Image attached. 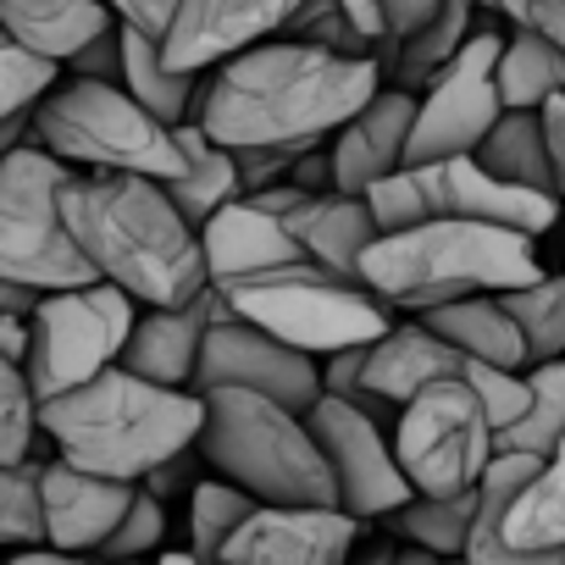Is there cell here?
I'll return each mask as SVG.
<instances>
[{
    "label": "cell",
    "instance_id": "obj_51",
    "mask_svg": "<svg viewBox=\"0 0 565 565\" xmlns=\"http://www.w3.org/2000/svg\"><path fill=\"white\" fill-rule=\"evenodd\" d=\"M156 565H200V559H194L189 548H183V554H172V548H167V554H156Z\"/></svg>",
    "mask_w": 565,
    "mask_h": 565
},
{
    "label": "cell",
    "instance_id": "obj_8",
    "mask_svg": "<svg viewBox=\"0 0 565 565\" xmlns=\"http://www.w3.org/2000/svg\"><path fill=\"white\" fill-rule=\"evenodd\" d=\"M78 172L45 145H23L0 161V282L56 295L95 282V266L62 222V189Z\"/></svg>",
    "mask_w": 565,
    "mask_h": 565
},
{
    "label": "cell",
    "instance_id": "obj_26",
    "mask_svg": "<svg viewBox=\"0 0 565 565\" xmlns=\"http://www.w3.org/2000/svg\"><path fill=\"white\" fill-rule=\"evenodd\" d=\"M122 29V23H117ZM122 89L150 111L161 117L167 128L178 122H194L200 117V100H205V73H183V67H167L161 45L145 40V34H128L122 29Z\"/></svg>",
    "mask_w": 565,
    "mask_h": 565
},
{
    "label": "cell",
    "instance_id": "obj_18",
    "mask_svg": "<svg viewBox=\"0 0 565 565\" xmlns=\"http://www.w3.org/2000/svg\"><path fill=\"white\" fill-rule=\"evenodd\" d=\"M411 128H416V95L399 84H383L333 139H328V161H333V189L339 194H366L377 178L405 167L411 150Z\"/></svg>",
    "mask_w": 565,
    "mask_h": 565
},
{
    "label": "cell",
    "instance_id": "obj_38",
    "mask_svg": "<svg viewBox=\"0 0 565 565\" xmlns=\"http://www.w3.org/2000/svg\"><path fill=\"white\" fill-rule=\"evenodd\" d=\"M167 543V499H156L150 488L134 493L128 515L117 521V532L106 537V548L95 559H156Z\"/></svg>",
    "mask_w": 565,
    "mask_h": 565
},
{
    "label": "cell",
    "instance_id": "obj_52",
    "mask_svg": "<svg viewBox=\"0 0 565 565\" xmlns=\"http://www.w3.org/2000/svg\"><path fill=\"white\" fill-rule=\"evenodd\" d=\"M100 565H156V559H100Z\"/></svg>",
    "mask_w": 565,
    "mask_h": 565
},
{
    "label": "cell",
    "instance_id": "obj_15",
    "mask_svg": "<svg viewBox=\"0 0 565 565\" xmlns=\"http://www.w3.org/2000/svg\"><path fill=\"white\" fill-rule=\"evenodd\" d=\"M300 7L306 0H183L161 56H167V67L211 73L227 56L277 40Z\"/></svg>",
    "mask_w": 565,
    "mask_h": 565
},
{
    "label": "cell",
    "instance_id": "obj_17",
    "mask_svg": "<svg viewBox=\"0 0 565 565\" xmlns=\"http://www.w3.org/2000/svg\"><path fill=\"white\" fill-rule=\"evenodd\" d=\"M139 482H117V477H95L78 471L67 460H45L40 471V504H45V543L62 554H100L106 537L117 532V521L128 515Z\"/></svg>",
    "mask_w": 565,
    "mask_h": 565
},
{
    "label": "cell",
    "instance_id": "obj_48",
    "mask_svg": "<svg viewBox=\"0 0 565 565\" xmlns=\"http://www.w3.org/2000/svg\"><path fill=\"white\" fill-rule=\"evenodd\" d=\"M34 300H40V295L18 289V282H0V311H34Z\"/></svg>",
    "mask_w": 565,
    "mask_h": 565
},
{
    "label": "cell",
    "instance_id": "obj_27",
    "mask_svg": "<svg viewBox=\"0 0 565 565\" xmlns=\"http://www.w3.org/2000/svg\"><path fill=\"white\" fill-rule=\"evenodd\" d=\"M477 167H488L504 183H521V189H537V194H554L559 200L554 161H548V134H543V111H499V122L477 145Z\"/></svg>",
    "mask_w": 565,
    "mask_h": 565
},
{
    "label": "cell",
    "instance_id": "obj_43",
    "mask_svg": "<svg viewBox=\"0 0 565 565\" xmlns=\"http://www.w3.org/2000/svg\"><path fill=\"white\" fill-rule=\"evenodd\" d=\"M438 12V0H383V18H388V34L405 45L416 29H427Z\"/></svg>",
    "mask_w": 565,
    "mask_h": 565
},
{
    "label": "cell",
    "instance_id": "obj_35",
    "mask_svg": "<svg viewBox=\"0 0 565 565\" xmlns=\"http://www.w3.org/2000/svg\"><path fill=\"white\" fill-rule=\"evenodd\" d=\"M40 438V399H34V383L18 361L0 355V466H18L29 460Z\"/></svg>",
    "mask_w": 565,
    "mask_h": 565
},
{
    "label": "cell",
    "instance_id": "obj_37",
    "mask_svg": "<svg viewBox=\"0 0 565 565\" xmlns=\"http://www.w3.org/2000/svg\"><path fill=\"white\" fill-rule=\"evenodd\" d=\"M366 211L377 222V233H405V227H422L433 222V200H427V183H422V167H399L388 178H377L366 194Z\"/></svg>",
    "mask_w": 565,
    "mask_h": 565
},
{
    "label": "cell",
    "instance_id": "obj_3",
    "mask_svg": "<svg viewBox=\"0 0 565 565\" xmlns=\"http://www.w3.org/2000/svg\"><path fill=\"white\" fill-rule=\"evenodd\" d=\"M200 427L205 399L194 388H161L128 366H111L40 405V433L56 444V460L117 482H145L156 466L189 455Z\"/></svg>",
    "mask_w": 565,
    "mask_h": 565
},
{
    "label": "cell",
    "instance_id": "obj_23",
    "mask_svg": "<svg viewBox=\"0 0 565 565\" xmlns=\"http://www.w3.org/2000/svg\"><path fill=\"white\" fill-rule=\"evenodd\" d=\"M172 139H178V156H183V172L172 178V183H161L167 189V200L183 211V222L200 233L222 205H233V200H244V183H238V161H233V150L227 145H216L200 122H178L172 128Z\"/></svg>",
    "mask_w": 565,
    "mask_h": 565
},
{
    "label": "cell",
    "instance_id": "obj_2",
    "mask_svg": "<svg viewBox=\"0 0 565 565\" xmlns=\"http://www.w3.org/2000/svg\"><path fill=\"white\" fill-rule=\"evenodd\" d=\"M62 222L95 277L122 289L139 311H178L205 289L200 233L156 178L78 172L62 189Z\"/></svg>",
    "mask_w": 565,
    "mask_h": 565
},
{
    "label": "cell",
    "instance_id": "obj_28",
    "mask_svg": "<svg viewBox=\"0 0 565 565\" xmlns=\"http://www.w3.org/2000/svg\"><path fill=\"white\" fill-rule=\"evenodd\" d=\"M493 78H499L504 111H543L565 89V51L548 34H537V29H515L499 45Z\"/></svg>",
    "mask_w": 565,
    "mask_h": 565
},
{
    "label": "cell",
    "instance_id": "obj_5",
    "mask_svg": "<svg viewBox=\"0 0 565 565\" xmlns=\"http://www.w3.org/2000/svg\"><path fill=\"white\" fill-rule=\"evenodd\" d=\"M200 460L211 477L244 488L255 504H339L333 471L311 438V422L255 388H205Z\"/></svg>",
    "mask_w": 565,
    "mask_h": 565
},
{
    "label": "cell",
    "instance_id": "obj_32",
    "mask_svg": "<svg viewBox=\"0 0 565 565\" xmlns=\"http://www.w3.org/2000/svg\"><path fill=\"white\" fill-rule=\"evenodd\" d=\"M249 510H255V499L244 488H233L222 477H200L189 488V554L200 565H216L227 537L249 521Z\"/></svg>",
    "mask_w": 565,
    "mask_h": 565
},
{
    "label": "cell",
    "instance_id": "obj_30",
    "mask_svg": "<svg viewBox=\"0 0 565 565\" xmlns=\"http://www.w3.org/2000/svg\"><path fill=\"white\" fill-rule=\"evenodd\" d=\"M471 18H477L471 0H438L433 23L416 29V34L394 51V84H399V89H422V84L471 40Z\"/></svg>",
    "mask_w": 565,
    "mask_h": 565
},
{
    "label": "cell",
    "instance_id": "obj_9",
    "mask_svg": "<svg viewBox=\"0 0 565 565\" xmlns=\"http://www.w3.org/2000/svg\"><path fill=\"white\" fill-rule=\"evenodd\" d=\"M139 322V306L111 289V282H78V289H56V295H40L34 311H29V383H34V399H56L100 372H111L122 361V344Z\"/></svg>",
    "mask_w": 565,
    "mask_h": 565
},
{
    "label": "cell",
    "instance_id": "obj_1",
    "mask_svg": "<svg viewBox=\"0 0 565 565\" xmlns=\"http://www.w3.org/2000/svg\"><path fill=\"white\" fill-rule=\"evenodd\" d=\"M383 89L377 56H333L300 40H266L205 73L200 128L227 150H289L328 145Z\"/></svg>",
    "mask_w": 565,
    "mask_h": 565
},
{
    "label": "cell",
    "instance_id": "obj_36",
    "mask_svg": "<svg viewBox=\"0 0 565 565\" xmlns=\"http://www.w3.org/2000/svg\"><path fill=\"white\" fill-rule=\"evenodd\" d=\"M56 78H62L56 62H40L34 51H23L18 40L0 34V122L29 117V111L56 89Z\"/></svg>",
    "mask_w": 565,
    "mask_h": 565
},
{
    "label": "cell",
    "instance_id": "obj_47",
    "mask_svg": "<svg viewBox=\"0 0 565 565\" xmlns=\"http://www.w3.org/2000/svg\"><path fill=\"white\" fill-rule=\"evenodd\" d=\"M394 565H460V559H444V554H433V548H416V543H399V554H394Z\"/></svg>",
    "mask_w": 565,
    "mask_h": 565
},
{
    "label": "cell",
    "instance_id": "obj_14",
    "mask_svg": "<svg viewBox=\"0 0 565 565\" xmlns=\"http://www.w3.org/2000/svg\"><path fill=\"white\" fill-rule=\"evenodd\" d=\"M361 521L344 504H255L216 565H350Z\"/></svg>",
    "mask_w": 565,
    "mask_h": 565
},
{
    "label": "cell",
    "instance_id": "obj_46",
    "mask_svg": "<svg viewBox=\"0 0 565 565\" xmlns=\"http://www.w3.org/2000/svg\"><path fill=\"white\" fill-rule=\"evenodd\" d=\"M7 565H100V559H89V554H62V548L40 543V548H18Z\"/></svg>",
    "mask_w": 565,
    "mask_h": 565
},
{
    "label": "cell",
    "instance_id": "obj_6",
    "mask_svg": "<svg viewBox=\"0 0 565 565\" xmlns=\"http://www.w3.org/2000/svg\"><path fill=\"white\" fill-rule=\"evenodd\" d=\"M34 145L62 156L73 172H117L172 183L183 172L178 139L161 117H150L122 84L56 78V89L34 106Z\"/></svg>",
    "mask_w": 565,
    "mask_h": 565
},
{
    "label": "cell",
    "instance_id": "obj_21",
    "mask_svg": "<svg viewBox=\"0 0 565 565\" xmlns=\"http://www.w3.org/2000/svg\"><path fill=\"white\" fill-rule=\"evenodd\" d=\"M282 227L300 238L311 266H322V271H333L344 282H361V260L383 238L372 211H366V200L361 194H339V189L311 194L295 216H282Z\"/></svg>",
    "mask_w": 565,
    "mask_h": 565
},
{
    "label": "cell",
    "instance_id": "obj_13",
    "mask_svg": "<svg viewBox=\"0 0 565 565\" xmlns=\"http://www.w3.org/2000/svg\"><path fill=\"white\" fill-rule=\"evenodd\" d=\"M205 388H255L277 405L311 416V405L322 399V366H317V355H300L249 322H222L200 339L194 394H205Z\"/></svg>",
    "mask_w": 565,
    "mask_h": 565
},
{
    "label": "cell",
    "instance_id": "obj_33",
    "mask_svg": "<svg viewBox=\"0 0 565 565\" xmlns=\"http://www.w3.org/2000/svg\"><path fill=\"white\" fill-rule=\"evenodd\" d=\"M499 300H504V311L515 317L532 366L565 355V271H559V277L543 271L537 282H526V289H510V295H499Z\"/></svg>",
    "mask_w": 565,
    "mask_h": 565
},
{
    "label": "cell",
    "instance_id": "obj_24",
    "mask_svg": "<svg viewBox=\"0 0 565 565\" xmlns=\"http://www.w3.org/2000/svg\"><path fill=\"white\" fill-rule=\"evenodd\" d=\"M444 344H455L460 355L471 361H488V366H504V372H526L532 355H526V339L515 328V317L504 311L499 295H471V300H449V306H433V311H416Z\"/></svg>",
    "mask_w": 565,
    "mask_h": 565
},
{
    "label": "cell",
    "instance_id": "obj_7",
    "mask_svg": "<svg viewBox=\"0 0 565 565\" xmlns=\"http://www.w3.org/2000/svg\"><path fill=\"white\" fill-rule=\"evenodd\" d=\"M238 322L282 339L300 355H339L377 344L394 328V306H383L366 282H344L311 260L282 266L266 277H249L238 289H227Z\"/></svg>",
    "mask_w": 565,
    "mask_h": 565
},
{
    "label": "cell",
    "instance_id": "obj_50",
    "mask_svg": "<svg viewBox=\"0 0 565 565\" xmlns=\"http://www.w3.org/2000/svg\"><path fill=\"white\" fill-rule=\"evenodd\" d=\"M394 543H372V548H361V554H350V565H394Z\"/></svg>",
    "mask_w": 565,
    "mask_h": 565
},
{
    "label": "cell",
    "instance_id": "obj_49",
    "mask_svg": "<svg viewBox=\"0 0 565 565\" xmlns=\"http://www.w3.org/2000/svg\"><path fill=\"white\" fill-rule=\"evenodd\" d=\"M532 7L537 0H493V12H504L515 29H532Z\"/></svg>",
    "mask_w": 565,
    "mask_h": 565
},
{
    "label": "cell",
    "instance_id": "obj_40",
    "mask_svg": "<svg viewBox=\"0 0 565 565\" xmlns=\"http://www.w3.org/2000/svg\"><path fill=\"white\" fill-rule=\"evenodd\" d=\"M106 7H111V18H117L128 34H145V40L167 45V34H172V23H178V7H183V0H106Z\"/></svg>",
    "mask_w": 565,
    "mask_h": 565
},
{
    "label": "cell",
    "instance_id": "obj_22",
    "mask_svg": "<svg viewBox=\"0 0 565 565\" xmlns=\"http://www.w3.org/2000/svg\"><path fill=\"white\" fill-rule=\"evenodd\" d=\"M111 23L117 18L106 0H0V34L56 67H67Z\"/></svg>",
    "mask_w": 565,
    "mask_h": 565
},
{
    "label": "cell",
    "instance_id": "obj_4",
    "mask_svg": "<svg viewBox=\"0 0 565 565\" xmlns=\"http://www.w3.org/2000/svg\"><path fill=\"white\" fill-rule=\"evenodd\" d=\"M537 277H543L537 238L466 216H433L422 227L383 233L361 260V282L394 311H433L471 295H510Z\"/></svg>",
    "mask_w": 565,
    "mask_h": 565
},
{
    "label": "cell",
    "instance_id": "obj_10",
    "mask_svg": "<svg viewBox=\"0 0 565 565\" xmlns=\"http://www.w3.org/2000/svg\"><path fill=\"white\" fill-rule=\"evenodd\" d=\"M394 455H399L405 482L427 499L477 488L499 455L493 422H488L477 388L466 377H438L416 399H405L399 422H394Z\"/></svg>",
    "mask_w": 565,
    "mask_h": 565
},
{
    "label": "cell",
    "instance_id": "obj_42",
    "mask_svg": "<svg viewBox=\"0 0 565 565\" xmlns=\"http://www.w3.org/2000/svg\"><path fill=\"white\" fill-rule=\"evenodd\" d=\"M366 350H372V344L328 355V366H322V394H339V399L361 394V377H366Z\"/></svg>",
    "mask_w": 565,
    "mask_h": 565
},
{
    "label": "cell",
    "instance_id": "obj_20",
    "mask_svg": "<svg viewBox=\"0 0 565 565\" xmlns=\"http://www.w3.org/2000/svg\"><path fill=\"white\" fill-rule=\"evenodd\" d=\"M466 366H471V355H460L455 344H444V339L416 317V322H394V328L366 350V377H361V388H372V394L388 399V405H405V399H416L427 383L460 377Z\"/></svg>",
    "mask_w": 565,
    "mask_h": 565
},
{
    "label": "cell",
    "instance_id": "obj_45",
    "mask_svg": "<svg viewBox=\"0 0 565 565\" xmlns=\"http://www.w3.org/2000/svg\"><path fill=\"white\" fill-rule=\"evenodd\" d=\"M29 339H34L29 311H0V355L23 366V361H29Z\"/></svg>",
    "mask_w": 565,
    "mask_h": 565
},
{
    "label": "cell",
    "instance_id": "obj_25",
    "mask_svg": "<svg viewBox=\"0 0 565 565\" xmlns=\"http://www.w3.org/2000/svg\"><path fill=\"white\" fill-rule=\"evenodd\" d=\"M200 339H205V328L183 306L178 311H139V322H134L117 366H128L134 377L161 383V388H194Z\"/></svg>",
    "mask_w": 565,
    "mask_h": 565
},
{
    "label": "cell",
    "instance_id": "obj_44",
    "mask_svg": "<svg viewBox=\"0 0 565 565\" xmlns=\"http://www.w3.org/2000/svg\"><path fill=\"white\" fill-rule=\"evenodd\" d=\"M543 134H548V161H554V183L565 200V89L543 106Z\"/></svg>",
    "mask_w": 565,
    "mask_h": 565
},
{
    "label": "cell",
    "instance_id": "obj_39",
    "mask_svg": "<svg viewBox=\"0 0 565 565\" xmlns=\"http://www.w3.org/2000/svg\"><path fill=\"white\" fill-rule=\"evenodd\" d=\"M277 40H300V45H317V51H333V56H372L366 40L350 29V18L339 12V0H306V7L289 18Z\"/></svg>",
    "mask_w": 565,
    "mask_h": 565
},
{
    "label": "cell",
    "instance_id": "obj_41",
    "mask_svg": "<svg viewBox=\"0 0 565 565\" xmlns=\"http://www.w3.org/2000/svg\"><path fill=\"white\" fill-rule=\"evenodd\" d=\"M67 78H95V84H122V29L111 23L100 40H89L67 67H62Z\"/></svg>",
    "mask_w": 565,
    "mask_h": 565
},
{
    "label": "cell",
    "instance_id": "obj_12",
    "mask_svg": "<svg viewBox=\"0 0 565 565\" xmlns=\"http://www.w3.org/2000/svg\"><path fill=\"white\" fill-rule=\"evenodd\" d=\"M306 422H311V438H317V449H322V460L333 471L339 504L355 521H388L399 504L416 499V488L399 471L394 433L383 422H372L355 399L322 394Z\"/></svg>",
    "mask_w": 565,
    "mask_h": 565
},
{
    "label": "cell",
    "instance_id": "obj_19",
    "mask_svg": "<svg viewBox=\"0 0 565 565\" xmlns=\"http://www.w3.org/2000/svg\"><path fill=\"white\" fill-rule=\"evenodd\" d=\"M200 255H205V282H216L222 295L238 289V282H249V277H266V271H282V266L306 260L300 238L282 227L271 211H260L249 200L222 205L200 227Z\"/></svg>",
    "mask_w": 565,
    "mask_h": 565
},
{
    "label": "cell",
    "instance_id": "obj_31",
    "mask_svg": "<svg viewBox=\"0 0 565 565\" xmlns=\"http://www.w3.org/2000/svg\"><path fill=\"white\" fill-rule=\"evenodd\" d=\"M471 515H477V488L449 493V499L416 493L411 504H399V510L388 515V526H394L405 543H416V548H433V554H444V559H460L466 532H471Z\"/></svg>",
    "mask_w": 565,
    "mask_h": 565
},
{
    "label": "cell",
    "instance_id": "obj_11",
    "mask_svg": "<svg viewBox=\"0 0 565 565\" xmlns=\"http://www.w3.org/2000/svg\"><path fill=\"white\" fill-rule=\"evenodd\" d=\"M499 45L504 34L477 29L416 95V128H411V150L405 167H427V161H455V156H477V145L488 139V128L499 122L504 100H499Z\"/></svg>",
    "mask_w": 565,
    "mask_h": 565
},
{
    "label": "cell",
    "instance_id": "obj_16",
    "mask_svg": "<svg viewBox=\"0 0 565 565\" xmlns=\"http://www.w3.org/2000/svg\"><path fill=\"white\" fill-rule=\"evenodd\" d=\"M422 183H427L433 216L493 222V227H510V233H526V238H543L559 222V205H565L554 194H537V189H521V183L493 178L488 167H477V156L427 161L422 167Z\"/></svg>",
    "mask_w": 565,
    "mask_h": 565
},
{
    "label": "cell",
    "instance_id": "obj_34",
    "mask_svg": "<svg viewBox=\"0 0 565 565\" xmlns=\"http://www.w3.org/2000/svg\"><path fill=\"white\" fill-rule=\"evenodd\" d=\"M45 460L0 466V548H40L45 543V504H40Z\"/></svg>",
    "mask_w": 565,
    "mask_h": 565
},
{
    "label": "cell",
    "instance_id": "obj_29",
    "mask_svg": "<svg viewBox=\"0 0 565 565\" xmlns=\"http://www.w3.org/2000/svg\"><path fill=\"white\" fill-rule=\"evenodd\" d=\"M526 416L515 427H504L493 444L504 455H548L559 438H565V355L559 361H537L526 366Z\"/></svg>",
    "mask_w": 565,
    "mask_h": 565
}]
</instances>
